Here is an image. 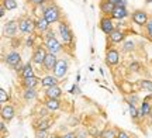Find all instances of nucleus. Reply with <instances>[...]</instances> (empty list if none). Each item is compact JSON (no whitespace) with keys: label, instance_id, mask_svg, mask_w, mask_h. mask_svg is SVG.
<instances>
[{"label":"nucleus","instance_id":"f257e3e1","mask_svg":"<svg viewBox=\"0 0 152 138\" xmlns=\"http://www.w3.org/2000/svg\"><path fill=\"white\" fill-rule=\"evenodd\" d=\"M44 17H45V20H47L49 24L58 23L61 18V10L56 7V6L51 4L49 7H47V9L44 10Z\"/></svg>","mask_w":152,"mask_h":138},{"label":"nucleus","instance_id":"f03ea898","mask_svg":"<svg viewBox=\"0 0 152 138\" xmlns=\"http://www.w3.org/2000/svg\"><path fill=\"white\" fill-rule=\"evenodd\" d=\"M59 34L61 37H62V41H64V44H71L72 41H73V35H72V31L69 26L65 24V23H61L59 24Z\"/></svg>","mask_w":152,"mask_h":138},{"label":"nucleus","instance_id":"7ed1b4c3","mask_svg":"<svg viewBox=\"0 0 152 138\" xmlns=\"http://www.w3.org/2000/svg\"><path fill=\"white\" fill-rule=\"evenodd\" d=\"M47 55H48V52L44 47H37L33 54V62L37 64V65H44V61H45Z\"/></svg>","mask_w":152,"mask_h":138},{"label":"nucleus","instance_id":"20e7f679","mask_svg":"<svg viewBox=\"0 0 152 138\" xmlns=\"http://www.w3.org/2000/svg\"><path fill=\"white\" fill-rule=\"evenodd\" d=\"M18 28H20L21 33L31 34L34 31V28H35V23H34L30 17H27V18H23L21 21L18 23Z\"/></svg>","mask_w":152,"mask_h":138},{"label":"nucleus","instance_id":"39448f33","mask_svg":"<svg viewBox=\"0 0 152 138\" xmlns=\"http://www.w3.org/2000/svg\"><path fill=\"white\" fill-rule=\"evenodd\" d=\"M45 45H47V50L51 52V54H58V52H61V50H62V45H61V42L58 41V39L55 38H49V39H45Z\"/></svg>","mask_w":152,"mask_h":138},{"label":"nucleus","instance_id":"423d86ee","mask_svg":"<svg viewBox=\"0 0 152 138\" xmlns=\"http://www.w3.org/2000/svg\"><path fill=\"white\" fill-rule=\"evenodd\" d=\"M68 72V62L65 59H58L56 62V66L54 69V76L56 77H64Z\"/></svg>","mask_w":152,"mask_h":138},{"label":"nucleus","instance_id":"0eeeda50","mask_svg":"<svg viewBox=\"0 0 152 138\" xmlns=\"http://www.w3.org/2000/svg\"><path fill=\"white\" fill-rule=\"evenodd\" d=\"M132 21L138 24V26H147V23L149 21L148 20V14L145 11L142 10H137L132 13Z\"/></svg>","mask_w":152,"mask_h":138},{"label":"nucleus","instance_id":"6e6552de","mask_svg":"<svg viewBox=\"0 0 152 138\" xmlns=\"http://www.w3.org/2000/svg\"><path fill=\"white\" fill-rule=\"evenodd\" d=\"M6 62H7V65H10V66H13V68H17L20 65V62H21V56H20L18 52L11 51V52H9V54L6 55Z\"/></svg>","mask_w":152,"mask_h":138},{"label":"nucleus","instance_id":"1a4fd4ad","mask_svg":"<svg viewBox=\"0 0 152 138\" xmlns=\"http://www.w3.org/2000/svg\"><path fill=\"white\" fill-rule=\"evenodd\" d=\"M100 28H102V31H103L104 34H107V35H110V34L115 30L111 18H109V17H103V18L100 20Z\"/></svg>","mask_w":152,"mask_h":138},{"label":"nucleus","instance_id":"9d476101","mask_svg":"<svg viewBox=\"0 0 152 138\" xmlns=\"http://www.w3.org/2000/svg\"><path fill=\"white\" fill-rule=\"evenodd\" d=\"M56 62H58V59H56V55H55V54H51V52H48V55H47V58H45V61H44V65H42V66L45 68V71H54L55 66H56Z\"/></svg>","mask_w":152,"mask_h":138},{"label":"nucleus","instance_id":"9b49d317","mask_svg":"<svg viewBox=\"0 0 152 138\" xmlns=\"http://www.w3.org/2000/svg\"><path fill=\"white\" fill-rule=\"evenodd\" d=\"M17 30H18V24H17L14 20H11V21L6 23L4 26V34L7 37H14L17 33Z\"/></svg>","mask_w":152,"mask_h":138},{"label":"nucleus","instance_id":"f8f14e48","mask_svg":"<svg viewBox=\"0 0 152 138\" xmlns=\"http://www.w3.org/2000/svg\"><path fill=\"white\" fill-rule=\"evenodd\" d=\"M120 61V55L118 52L115 50H109L107 51V55H106V62H107V65H115V64H118Z\"/></svg>","mask_w":152,"mask_h":138},{"label":"nucleus","instance_id":"ddd939ff","mask_svg":"<svg viewBox=\"0 0 152 138\" xmlns=\"http://www.w3.org/2000/svg\"><path fill=\"white\" fill-rule=\"evenodd\" d=\"M13 117H14V109L9 104L4 106V107L1 109V118H3L4 121H10Z\"/></svg>","mask_w":152,"mask_h":138},{"label":"nucleus","instance_id":"4468645a","mask_svg":"<svg viewBox=\"0 0 152 138\" xmlns=\"http://www.w3.org/2000/svg\"><path fill=\"white\" fill-rule=\"evenodd\" d=\"M127 16H128V11H127L125 7H117V6H115L114 11L111 13V17H113V18H117V20H123V18H125Z\"/></svg>","mask_w":152,"mask_h":138},{"label":"nucleus","instance_id":"2eb2a0df","mask_svg":"<svg viewBox=\"0 0 152 138\" xmlns=\"http://www.w3.org/2000/svg\"><path fill=\"white\" fill-rule=\"evenodd\" d=\"M45 93H47V97H49V99H59L62 90H61L59 86H52V88L47 89Z\"/></svg>","mask_w":152,"mask_h":138},{"label":"nucleus","instance_id":"dca6fc26","mask_svg":"<svg viewBox=\"0 0 152 138\" xmlns=\"http://www.w3.org/2000/svg\"><path fill=\"white\" fill-rule=\"evenodd\" d=\"M58 77L56 76H45L42 79V82H41V85H42L45 89L48 88H52V86H58Z\"/></svg>","mask_w":152,"mask_h":138},{"label":"nucleus","instance_id":"f3484780","mask_svg":"<svg viewBox=\"0 0 152 138\" xmlns=\"http://www.w3.org/2000/svg\"><path fill=\"white\" fill-rule=\"evenodd\" d=\"M49 26H51V24H49V23L45 20V17H44V16L39 17V18L37 20V23H35V27H37L38 30L41 31V33H45V31H48V30H49Z\"/></svg>","mask_w":152,"mask_h":138},{"label":"nucleus","instance_id":"a211bd4d","mask_svg":"<svg viewBox=\"0 0 152 138\" xmlns=\"http://www.w3.org/2000/svg\"><path fill=\"white\" fill-rule=\"evenodd\" d=\"M114 9H115V6L113 4V3H110V1H107V0H104V1H102L100 3V10H102V13H104V14H111L114 11Z\"/></svg>","mask_w":152,"mask_h":138},{"label":"nucleus","instance_id":"6ab92c4d","mask_svg":"<svg viewBox=\"0 0 152 138\" xmlns=\"http://www.w3.org/2000/svg\"><path fill=\"white\" fill-rule=\"evenodd\" d=\"M38 85V79L35 76H31V77H26L23 80V86L26 89H35V86Z\"/></svg>","mask_w":152,"mask_h":138},{"label":"nucleus","instance_id":"aec40b11","mask_svg":"<svg viewBox=\"0 0 152 138\" xmlns=\"http://www.w3.org/2000/svg\"><path fill=\"white\" fill-rule=\"evenodd\" d=\"M45 106H47V109L48 110H52V111H55V110H58L61 107V101L58 99H47V101H45Z\"/></svg>","mask_w":152,"mask_h":138},{"label":"nucleus","instance_id":"412c9836","mask_svg":"<svg viewBox=\"0 0 152 138\" xmlns=\"http://www.w3.org/2000/svg\"><path fill=\"white\" fill-rule=\"evenodd\" d=\"M109 37H110V39H111L113 42H121V41H124V38H125L124 33H123V31H120V30H114Z\"/></svg>","mask_w":152,"mask_h":138},{"label":"nucleus","instance_id":"4be33fe9","mask_svg":"<svg viewBox=\"0 0 152 138\" xmlns=\"http://www.w3.org/2000/svg\"><path fill=\"white\" fill-rule=\"evenodd\" d=\"M138 113H140V117H145L151 113V104L148 103V100L142 101V106H141V109L138 110Z\"/></svg>","mask_w":152,"mask_h":138},{"label":"nucleus","instance_id":"5701e85b","mask_svg":"<svg viewBox=\"0 0 152 138\" xmlns=\"http://www.w3.org/2000/svg\"><path fill=\"white\" fill-rule=\"evenodd\" d=\"M31 76H34V69H33V66H31L30 64H27V65H24V66H23L21 77L23 79H26V77H31Z\"/></svg>","mask_w":152,"mask_h":138},{"label":"nucleus","instance_id":"b1692460","mask_svg":"<svg viewBox=\"0 0 152 138\" xmlns=\"http://www.w3.org/2000/svg\"><path fill=\"white\" fill-rule=\"evenodd\" d=\"M23 96H24V99L27 100V101L28 100H34L37 97V92H35V89H26Z\"/></svg>","mask_w":152,"mask_h":138},{"label":"nucleus","instance_id":"393cba45","mask_svg":"<svg viewBox=\"0 0 152 138\" xmlns=\"http://www.w3.org/2000/svg\"><path fill=\"white\" fill-rule=\"evenodd\" d=\"M100 138H117V134L114 133V130H104L100 134Z\"/></svg>","mask_w":152,"mask_h":138},{"label":"nucleus","instance_id":"a878e982","mask_svg":"<svg viewBox=\"0 0 152 138\" xmlns=\"http://www.w3.org/2000/svg\"><path fill=\"white\" fill-rule=\"evenodd\" d=\"M3 4L6 6L7 10H14L17 7V1L16 0H3Z\"/></svg>","mask_w":152,"mask_h":138},{"label":"nucleus","instance_id":"bb28decb","mask_svg":"<svg viewBox=\"0 0 152 138\" xmlns=\"http://www.w3.org/2000/svg\"><path fill=\"white\" fill-rule=\"evenodd\" d=\"M140 86L142 89H147L149 92H152V80H141L140 82Z\"/></svg>","mask_w":152,"mask_h":138},{"label":"nucleus","instance_id":"cd10ccee","mask_svg":"<svg viewBox=\"0 0 152 138\" xmlns=\"http://www.w3.org/2000/svg\"><path fill=\"white\" fill-rule=\"evenodd\" d=\"M35 137L37 138H51L47 133V130H37L35 131Z\"/></svg>","mask_w":152,"mask_h":138},{"label":"nucleus","instance_id":"c85d7f7f","mask_svg":"<svg viewBox=\"0 0 152 138\" xmlns=\"http://www.w3.org/2000/svg\"><path fill=\"white\" fill-rule=\"evenodd\" d=\"M48 127H49V121H48V120H41V121L38 123L37 130H48Z\"/></svg>","mask_w":152,"mask_h":138},{"label":"nucleus","instance_id":"c756f323","mask_svg":"<svg viewBox=\"0 0 152 138\" xmlns=\"http://www.w3.org/2000/svg\"><path fill=\"white\" fill-rule=\"evenodd\" d=\"M9 100V94H7V92H6L4 89H0V101L1 103H6Z\"/></svg>","mask_w":152,"mask_h":138},{"label":"nucleus","instance_id":"7c9ffc66","mask_svg":"<svg viewBox=\"0 0 152 138\" xmlns=\"http://www.w3.org/2000/svg\"><path fill=\"white\" fill-rule=\"evenodd\" d=\"M130 114L132 118H137V117L140 116V113H138V110L135 109V106L134 104H130Z\"/></svg>","mask_w":152,"mask_h":138},{"label":"nucleus","instance_id":"2f4dec72","mask_svg":"<svg viewBox=\"0 0 152 138\" xmlns=\"http://www.w3.org/2000/svg\"><path fill=\"white\" fill-rule=\"evenodd\" d=\"M134 50V42L132 41H127L124 44V51H132Z\"/></svg>","mask_w":152,"mask_h":138},{"label":"nucleus","instance_id":"473e14b6","mask_svg":"<svg viewBox=\"0 0 152 138\" xmlns=\"http://www.w3.org/2000/svg\"><path fill=\"white\" fill-rule=\"evenodd\" d=\"M31 4H34V6H41V4H44L47 0H28Z\"/></svg>","mask_w":152,"mask_h":138},{"label":"nucleus","instance_id":"72a5a7b5","mask_svg":"<svg viewBox=\"0 0 152 138\" xmlns=\"http://www.w3.org/2000/svg\"><path fill=\"white\" fill-rule=\"evenodd\" d=\"M117 138H130V135L125 133V131H118L117 133Z\"/></svg>","mask_w":152,"mask_h":138},{"label":"nucleus","instance_id":"f704fd0d","mask_svg":"<svg viewBox=\"0 0 152 138\" xmlns=\"http://www.w3.org/2000/svg\"><path fill=\"white\" fill-rule=\"evenodd\" d=\"M61 138H77V135H76L75 133H68V134H65V135H62Z\"/></svg>","mask_w":152,"mask_h":138},{"label":"nucleus","instance_id":"c9c22d12","mask_svg":"<svg viewBox=\"0 0 152 138\" xmlns=\"http://www.w3.org/2000/svg\"><path fill=\"white\" fill-rule=\"evenodd\" d=\"M6 10H7V9H6V6L1 3V6H0V16H1V17L6 14Z\"/></svg>","mask_w":152,"mask_h":138},{"label":"nucleus","instance_id":"e433bc0d","mask_svg":"<svg viewBox=\"0 0 152 138\" xmlns=\"http://www.w3.org/2000/svg\"><path fill=\"white\" fill-rule=\"evenodd\" d=\"M145 27H147V33L152 31V20H149V21L147 23V26H145Z\"/></svg>","mask_w":152,"mask_h":138},{"label":"nucleus","instance_id":"4c0bfd02","mask_svg":"<svg viewBox=\"0 0 152 138\" xmlns=\"http://www.w3.org/2000/svg\"><path fill=\"white\" fill-rule=\"evenodd\" d=\"M71 93H76V94H77V93H80V90H79V88L75 85V86L71 89Z\"/></svg>","mask_w":152,"mask_h":138},{"label":"nucleus","instance_id":"58836bf2","mask_svg":"<svg viewBox=\"0 0 152 138\" xmlns=\"http://www.w3.org/2000/svg\"><path fill=\"white\" fill-rule=\"evenodd\" d=\"M125 4H127L125 0H120L118 3H117V7H125Z\"/></svg>","mask_w":152,"mask_h":138},{"label":"nucleus","instance_id":"ea45409f","mask_svg":"<svg viewBox=\"0 0 152 138\" xmlns=\"http://www.w3.org/2000/svg\"><path fill=\"white\" fill-rule=\"evenodd\" d=\"M137 68H138V64H132V65H130V69H132V71H137Z\"/></svg>","mask_w":152,"mask_h":138},{"label":"nucleus","instance_id":"a19ab883","mask_svg":"<svg viewBox=\"0 0 152 138\" xmlns=\"http://www.w3.org/2000/svg\"><path fill=\"white\" fill-rule=\"evenodd\" d=\"M27 45H28V47H31V45H33V37L27 39Z\"/></svg>","mask_w":152,"mask_h":138},{"label":"nucleus","instance_id":"79ce46f5","mask_svg":"<svg viewBox=\"0 0 152 138\" xmlns=\"http://www.w3.org/2000/svg\"><path fill=\"white\" fill-rule=\"evenodd\" d=\"M107 1H110V3H113L114 6H117V3H118L120 0H107Z\"/></svg>","mask_w":152,"mask_h":138},{"label":"nucleus","instance_id":"37998d69","mask_svg":"<svg viewBox=\"0 0 152 138\" xmlns=\"http://www.w3.org/2000/svg\"><path fill=\"white\" fill-rule=\"evenodd\" d=\"M148 34V37H149V39H152V31H149V33H147Z\"/></svg>","mask_w":152,"mask_h":138},{"label":"nucleus","instance_id":"c03bdc74","mask_svg":"<svg viewBox=\"0 0 152 138\" xmlns=\"http://www.w3.org/2000/svg\"><path fill=\"white\" fill-rule=\"evenodd\" d=\"M51 138H58V137H56V135H52V137H51Z\"/></svg>","mask_w":152,"mask_h":138},{"label":"nucleus","instance_id":"a18cd8bd","mask_svg":"<svg viewBox=\"0 0 152 138\" xmlns=\"http://www.w3.org/2000/svg\"><path fill=\"white\" fill-rule=\"evenodd\" d=\"M148 1H151V3H152V0H148Z\"/></svg>","mask_w":152,"mask_h":138}]
</instances>
